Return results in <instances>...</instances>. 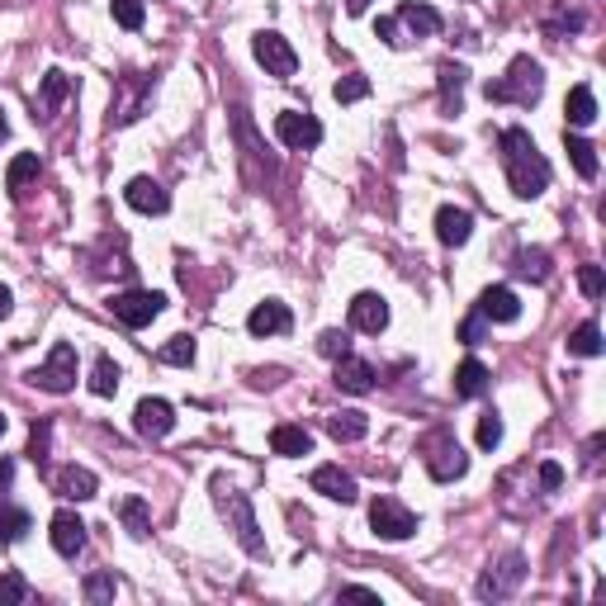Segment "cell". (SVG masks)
<instances>
[{"label":"cell","instance_id":"cell-1","mask_svg":"<svg viewBox=\"0 0 606 606\" xmlns=\"http://www.w3.org/2000/svg\"><path fill=\"white\" fill-rule=\"evenodd\" d=\"M502 171H507V185H512V195L517 199H540L545 190H550V161H545V152L535 147V138L526 133L521 124L502 128Z\"/></svg>","mask_w":606,"mask_h":606},{"label":"cell","instance_id":"cell-2","mask_svg":"<svg viewBox=\"0 0 606 606\" xmlns=\"http://www.w3.org/2000/svg\"><path fill=\"white\" fill-rule=\"evenodd\" d=\"M214 507H218V517L228 521L232 540H237L251 559H266V554H270L266 535H261V521H256V507H251L247 493H237V488H228L223 479H214Z\"/></svg>","mask_w":606,"mask_h":606},{"label":"cell","instance_id":"cell-3","mask_svg":"<svg viewBox=\"0 0 606 606\" xmlns=\"http://www.w3.org/2000/svg\"><path fill=\"white\" fill-rule=\"evenodd\" d=\"M483 95H488V105H521L531 109L540 95H545V67L535 62V57H512V67H507V76H498V81H488L483 86Z\"/></svg>","mask_w":606,"mask_h":606},{"label":"cell","instance_id":"cell-4","mask_svg":"<svg viewBox=\"0 0 606 606\" xmlns=\"http://www.w3.org/2000/svg\"><path fill=\"white\" fill-rule=\"evenodd\" d=\"M422 455H427V474L436 483H455L469 474V455L460 450V441H455L450 431H431Z\"/></svg>","mask_w":606,"mask_h":606},{"label":"cell","instance_id":"cell-5","mask_svg":"<svg viewBox=\"0 0 606 606\" xmlns=\"http://www.w3.org/2000/svg\"><path fill=\"white\" fill-rule=\"evenodd\" d=\"M29 384L43 393H72L76 389V346L72 341H57L53 351H48V360L38 370H29Z\"/></svg>","mask_w":606,"mask_h":606},{"label":"cell","instance_id":"cell-6","mask_svg":"<svg viewBox=\"0 0 606 606\" xmlns=\"http://www.w3.org/2000/svg\"><path fill=\"white\" fill-rule=\"evenodd\" d=\"M161 308H166V294H157V289H128V294H114V299H109V313L124 322L128 332L152 327V322L161 318Z\"/></svg>","mask_w":606,"mask_h":606},{"label":"cell","instance_id":"cell-7","mask_svg":"<svg viewBox=\"0 0 606 606\" xmlns=\"http://www.w3.org/2000/svg\"><path fill=\"white\" fill-rule=\"evenodd\" d=\"M521 583H526V559H521V554H502V559H493V564L483 569L474 592H479V602H507Z\"/></svg>","mask_w":606,"mask_h":606},{"label":"cell","instance_id":"cell-8","mask_svg":"<svg viewBox=\"0 0 606 606\" xmlns=\"http://www.w3.org/2000/svg\"><path fill=\"white\" fill-rule=\"evenodd\" d=\"M147 100H152V76H138V72L119 76V90H114V105H109V124H114V128H124V124H133V119H143Z\"/></svg>","mask_w":606,"mask_h":606},{"label":"cell","instance_id":"cell-9","mask_svg":"<svg viewBox=\"0 0 606 606\" xmlns=\"http://www.w3.org/2000/svg\"><path fill=\"white\" fill-rule=\"evenodd\" d=\"M251 53H256V62L266 67V76H280V81H289V76L299 72V53L289 48L285 34H275V29H261V34L251 38Z\"/></svg>","mask_w":606,"mask_h":606},{"label":"cell","instance_id":"cell-10","mask_svg":"<svg viewBox=\"0 0 606 606\" xmlns=\"http://www.w3.org/2000/svg\"><path fill=\"white\" fill-rule=\"evenodd\" d=\"M370 526L379 540H412L417 535V512H408L398 498H375L370 502Z\"/></svg>","mask_w":606,"mask_h":606},{"label":"cell","instance_id":"cell-11","mask_svg":"<svg viewBox=\"0 0 606 606\" xmlns=\"http://www.w3.org/2000/svg\"><path fill=\"white\" fill-rule=\"evenodd\" d=\"M275 138L289 147V152H313L322 143V124L308 114V109H285L275 114Z\"/></svg>","mask_w":606,"mask_h":606},{"label":"cell","instance_id":"cell-12","mask_svg":"<svg viewBox=\"0 0 606 606\" xmlns=\"http://www.w3.org/2000/svg\"><path fill=\"white\" fill-rule=\"evenodd\" d=\"M346 313H351V327H356V332H365V337H379V332L389 327V299H384V294H375V289L356 294Z\"/></svg>","mask_w":606,"mask_h":606},{"label":"cell","instance_id":"cell-13","mask_svg":"<svg viewBox=\"0 0 606 606\" xmlns=\"http://www.w3.org/2000/svg\"><path fill=\"white\" fill-rule=\"evenodd\" d=\"M133 427H138V436H147V441H161V436H171V427H176V408H171L166 398H143V403L133 408Z\"/></svg>","mask_w":606,"mask_h":606},{"label":"cell","instance_id":"cell-14","mask_svg":"<svg viewBox=\"0 0 606 606\" xmlns=\"http://www.w3.org/2000/svg\"><path fill=\"white\" fill-rule=\"evenodd\" d=\"M398 29H403V38H436L441 34V24H446V19H441V10H436V5H417V0H408V5H398Z\"/></svg>","mask_w":606,"mask_h":606},{"label":"cell","instance_id":"cell-15","mask_svg":"<svg viewBox=\"0 0 606 606\" xmlns=\"http://www.w3.org/2000/svg\"><path fill=\"white\" fill-rule=\"evenodd\" d=\"M289 327H294V313H289L280 299L256 303V308L247 313V332H251V337H285Z\"/></svg>","mask_w":606,"mask_h":606},{"label":"cell","instance_id":"cell-16","mask_svg":"<svg viewBox=\"0 0 606 606\" xmlns=\"http://www.w3.org/2000/svg\"><path fill=\"white\" fill-rule=\"evenodd\" d=\"M313 493H322V498H332V502H356L360 498V488H356V479L341 469V464H318L313 469Z\"/></svg>","mask_w":606,"mask_h":606},{"label":"cell","instance_id":"cell-17","mask_svg":"<svg viewBox=\"0 0 606 606\" xmlns=\"http://www.w3.org/2000/svg\"><path fill=\"white\" fill-rule=\"evenodd\" d=\"M48 535H53V550L62 554V559H76V554L86 550V521L76 517V512H57V517L48 521Z\"/></svg>","mask_w":606,"mask_h":606},{"label":"cell","instance_id":"cell-18","mask_svg":"<svg viewBox=\"0 0 606 606\" xmlns=\"http://www.w3.org/2000/svg\"><path fill=\"white\" fill-rule=\"evenodd\" d=\"M124 199H128V209H138V214H166L171 209V195L161 190V180L152 176H133L124 185Z\"/></svg>","mask_w":606,"mask_h":606},{"label":"cell","instance_id":"cell-19","mask_svg":"<svg viewBox=\"0 0 606 606\" xmlns=\"http://www.w3.org/2000/svg\"><path fill=\"white\" fill-rule=\"evenodd\" d=\"M464 81H469V67L464 62H441L436 67V90H441V114H460L464 109Z\"/></svg>","mask_w":606,"mask_h":606},{"label":"cell","instance_id":"cell-20","mask_svg":"<svg viewBox=\"0 0 606 606\" xmlns=\"http://www.w3.org/2000/svg\"><path fill=\"white\" fill-rule=\"evenodd\" d=\"M53 488H57V498L90 502L95 493H100V479L90 474L86 464H67V469H57V474H53Z\"/></svg>","mask_w":606,"mask_h":606},{"label":"cell","instance_id":"cell-21","mask_svg":"<svg viewBox=\"0 0 606 606\" xmlns=\"http://www.w3.org/2000/svg\"><path fill=\"white\" fill-rule=\"evenodd\" d=\"M332 384H337L341 393H370L375 389V365L346 351V356L337 360V370H332Z\"/></svg>","mask_w":606,"mask_h":606},{"label":"cell","instance_id":"cell-22","mask_svg":"<svg viewBox=\"0 0 606 606\" xmlns=\"http://www.w3.org/2000/svg\"><path fill=\"white\" fill-rule=\"evenodd\" d=\"M479 318L488 322H517L521 318V299H517V289H507V285H488L479 294Z\"/></svg>","mask_w":606,"mask_h":606},{"label":"cell","instance_id":"cell-23","mask_svg":"<svg viewBox=\"0 0 606 606\" xmlns=\"http://www.w3.org/2000/svg\"><path fill=\"white\" fill-rule=\"evenodd\" d=\"M469 232H474V214H469V209H460V204H441V209H436V237H441L446 247H464Z\"/></svg>","mask_w":606,"mask_h":606},{"label":"cell","instance_id":"cell-24","mask_svg":"<svg viewBox=\"0 0 606 606\" xmlns=\"http://www.w3.org/2000/svg\"><path fill=\"white\" fill-rule=\"evenodd\" d=\"M270 450H275L280 460H299V455H313V431L285 422V427L270 431Z\"/></svg>","mask_w":606,"mask_h":606},{"label":"cell","instance_id":"cell-25","mask_svg":"<svg viewBox=\"0 0 606 606\" xmlns=\"http://www.w3.org/2000/svg\"><path fill=\"white\" fill-rule=\"evenodd\" d=\"M327 436H332V441H341V446L365 441V436H370V417H365V412H356V408H341V412H332V417H327Z\"/></svg>","mask_w":606,"mask_h":606},{"label":"cell","instance_id":"cell-26","mask_svg":"<svg viewBox=\"0 0 606 606\" xmlns=\"http://www.w3.org/2000/svg\"><path fill=\"white\" fill-rule=\"evenodd\" d=\"M38 171H43V166H38V152H19V157L10 161V171H5V190H10L15 199H24L29 195V185L38 180Z\"/></svg>","mask_w":606,"mask_h":606},{"label":"cell","instance_id":"cell-27","mask_svg":"<svg viewBox=\"0 0 606 606\" xmlns=\"http://www.w3.org/2000/svg\"><path fill=\"white\" fill-rule=\"evenodd\" d=\"M483 393H488V365L469 356L455 370V398H483Z\"/></svg>","mask_w":606,"mask_h":606},{"label":"cell","instance_id":"cell-28","mask_svg":"<svg viewBox=\"0 0 606 606\" xmlns=\"http://www.w3.org/2000/svg\"><path fill=\"white\" fill-rule=\"evenodd\" d=\"M564 114H569L573 128L597 124V95H592V86H573L569 100H564Z\"/></svg>","mask_w":606,"mask_h":606},{"label":"cell","instance_id":"cell-29","mask_svg":"<svg viewBox=\"0 0 606 606\" xmlns=\"http://www.w3.org/2000/svg\"><path fill=\"white\" fill-rule=\"evenodd\" d=\"M67 95H72V81H67V72H57V67H53V72H43V90H38V109H43V119H48V114H57Z\"/></svg>","mask_w":606,"mask_h":606},{"label":"cell","instance_id":"cell-30","mask_svg":"<svg viewBox=\"0 0 606 606\" xmlns=\"http://www.w3.org/2000/svg\"><path fill=\"white\" fill-rule=\"evenodd\" d=\"M564 147H569L573 171H578L583 180H597V147H592L588 138H578V133H569V128H564Z\"/></svg>","mask_w":606,"mask_h":606},{"label":"cell","instance_id":"cell-31","mask_svg":"<svg viewBox=\"0 0 606 606\" xmlns=\"http://www.w3.org/2000/svg\"><path fill=\"white\" fill-rule=\"evenodd\" d=\"M512 275L545 285V280H550V256H545L540 247H535V251H517V256H512Z\"/></svg>","mask_w":606,"mask_h":606},{"label":"cell","instance_id":"cell-32","mask_svg":"<svg viewBox=\"0 0 606 606\" xmlns=\"http://www.w3.org/2000/svg\"><path fill=\"white\" fill-rule=\"evenodd\" d=\"M569 356H583V360H592V356H602V327L597 322H578L569 332Z\"/></svg>","mask_w":606,"mask_h":606},{"label":"cell","instance_id":"cell-33","mask_svg":"<svg viewBox=\"0 0 606 606\" xmlns=\"http://www.w3.org/2000/svg\"><path fill=\"white\" fill-rule=\"evenodd\" d=\"M119 517H124L133 540H147V531H152V507H147L143 498H124L119 502Z\"/></svg>","mask_w":606,"mask_h":606},{"label":"cell","instance_id":"cell-34","mask_svg":"<svg viewBox=\"0 0 606 606\" xmlns=\"http://www.w3.org/2000/svg\"><path fill=\"white\" fill-rule=\"evenodd\" d=\"M119 365L109 356H95V365H90V393H100V398H114L119 393Z\"/></svg>","mask_w":606,"mask_h":606},{"label":"cell","instance_id":"cell-35","mask_svg":"<svg viewBox=\"0 0 606 606\" xmlns=\"http://www.w3.org/2000/svg\"><path fill=\"white\" fill-rule=\"evenodd\" d=\"M365 95H370V76H360V72L341 76L337 86H332V100H337V105H356V100H365Z\"/></svg>","mask_w":606,"mask_h":606},{"label":"cell","instance_id":"cell-36","mask_svg":"<svg viewBox=\"0 0 606 606\" xmlns=\"http://www.w3.org/2000/svg\"><path fill=\"white\" fill-rule=\"evenodd\" d=\"M161 365H195V337H171L161 346Z\"/></svg>","mask_w":606,"mask_h":606},{"label":"cell","instance_id":"cell-37","mask_svg":"<svg viewBox=\"0 0 606 606\" xmlns=\"http://www.w3.org/2000/svg\"><path fill=\"white\" fill-rule=\"evenodd\" d=\"M109 10H114V24L119 29H143V19H147L143 0H109Z\"/></svg>","mask_w":606,"mask_h":606},{"label":"cell","instance_id":"cell-38","mask_svg":"<svg viewBox=\"0 0 606 606\" xmlns=\"http://www.w3.org/2000/svg\"><path fill=\"white\" fill-rule=\"evenodd\" d=\"M502 446V412L488 408L479 417V450H498Z\"/></svg>","mask_w":606,"mask_h":606},{"label":"cell","instance_id":"cell-39","mask_svg":"<svg viewBox=\"0 0 606 606\" xmlns=\"http://www.w3.org/2000/svg\"><path fill=\"white\" fill-rule=\"evenodd\" d=\"M588 19H583V10H554L550 19H545V34L559 38V34H569V29H583Z\"/></svg>","mask_w":606,"mask_h":606},{"label":"cell","instance_id":"cell-40","mask_svg":"<svg viewBox=\"0 0 606 606\" xmlns=\"http://www.w3.org/2000/svg\"><path fill=\"white\" fill-rule=\"evenodd\" d=\"M24 597H29V583H24L19 573H10V569L0 573V606H19Z\"/></svg>","mask_w":606,"mask_h":606},{"label":"cell","instance_id":"cell-41","mask_svg":"<svg viewBox=\"0 0 606 606\" xmlns=\"http://www.w3.org/2000/svg\"><path fill=\"white\" fill-rule=\"evenodd\" d=\"M81 592H86V602H109L114 597V573H90Z\"/></svg>","mask_w":606,"mask_h":606},{"label":"cell","instance_id":"cell-42","mask_svg":"<svg viewBox=\"0 0 606 606\" xmlns=\"http://www.w3.org/2000/svg\"><path fill=\"white\" fill-rule=\"evenodd\" d=\"M318 351H322V356H327V360H341V356H346V351H351V337L332 327V332H322V337H318Z\"/></svg>","mask_w":606,"mask_h":606},{"label":"cell","instance_id":"cell-43","mask_svg":"<svg viewBox=\"0 0 606 606\" xmlns=\"http://www.w3.org/2000/svg\"><path fill=\"white\" fill-rule=\"evenodd\" d=\"M578 289H583L588 299H602V294H606V275H602V266H583V270H578Z\"/></svg>","mask_w":606,"mask_h":606},{"label":"cell","instance_id":"cell-44","mask_svg":"<svg viewBox=\"0 0 606 606\" xmlns=\"http://www.w3.org/2000/svg\"><path fill=\"white\" fill-rule=\"evenodd\" d=\"M483 337H488V318H479V313H469V318L460 322V341H464V346H479Z\"/></svg>","mask_w":606,"mask_h":606},{"label":"cell","instance_id":"cell-45","mask_svg":"<svg viewBox=\"0 0 606 606\" xmlns=\"http://www.w3.org/2000/svg\"><path fill=\"white\" fill-rule=\"evenodd\" d=\"M375 34L384 38L389 48H408V38H403V29H398V19H393V15H384V19H379V24H375Z\"/></svg>","mask_w":606,"mask_h":606},{"label":"cell","instance_id":"cell-46","mask_svg":"<svg viewBox=\"0 0 606 606\" xmlns=\"http://www.w3.org/2000/svg\"><path fill=\"white\" fill-rule=\"evenodd\" d=\"M559 483H564V469L554 460H545L540 464V488H545V493H559Z\"/></svg>","mask_w":606,"mask_h":606},{"label":"cell","instance_id":"cell-47","mask_svg":"<svg viewBox=\"0 0 606 606\" xmlns=\"http://www.w3.org/2000/svg\"><path fill=\"white\" fill-rule=\"evenodd\" d=\"M48 431H53L48 422H38V427H34V441H29V455H34V460H43V455H48Z\"/></svg>","mask_w":606,"mask_h":606},{"label":"cell","instance_id":"cell-48","mask_svg":"<svg viewBox=\"0 0 606 606\" xmlns=\"http://www.w3.org/2000/svg\"><path fill=\"white\" fill-rule=\"evenodd\" d=\"M341 597H346V602H379V592H375V588H360V583L341 588Z\"/></svg>","mask_w":606,"mask_h":606},{"label":"cell","instance_id":"cell-49","mask_svg":"<svg viewBox=\"0 0 606 606\" xmlns=\"http://www.w3.org/2000/svg\"><path fill=\"white\" fill-rule=\"evenodd\" d=\"M280 375H285V370H256L251 384H256V389H266V384H280Z\"/></svg>","mask_w":606,"mask_h":606},{"label":"cell","instance_id":"cell-50","mask_svg":"<svg viewBox=\"0 0 606 606\" xmlns=\"http://www.w3.org/2000/svg\"><path fill=\"white\" fill-rule=\"evenodd\" d=\"M10 308H15V294H10V285H0V322L10 318Z\"/></svg>","mask_w":606,"mask_h":606},{"label":"cell","instance_id":"cell-51","mask_svg":"<svg viewBox=\"0 0 606 606\" xmlns=\"http://www.w3.org/2000/svg\"><path fill=\"white\" fill-rule=\"evenodd\" d=\"M370 5H375V0H346V15H365Z\"/></svg>","mask_w":606,"mask_h":606},{"label":"cell","instance_id":"cell-52","mask_svg":"<svg viewBox=\"0 0 606 606\" xmlns=\"http://www.w3.org/2000/svg\"><path fill=\"white\" fill-rule=\"evenodd\" d=\"M10 479H15V464L0 460V488H10Z\"/></svg>","mask_w":606,"mask_h":606},{"label":"cell","instance_id":"cell-53","mask_svg":"<svg viewBox=\"0 0 606 606\" xmlns=\"http://www.w3.org/2000/svg\"><path fill=\"white\" fill-rule=\"evenodd\" d=\"M10 138V119H5V109H0V143Z\"/></svg>","mask_w":606,"mask_h":606},{"label":"cell","instance_id":"cell-54","mask_svg":"<svg viewBox=\"0 0 606 606\" xmlns=\"http://www.w3.org/2000/svg\"><path fill=\"white\" fill-rule=\"evenodd\" d=\"M5 427H10V422H5V412H0V436H5Z\"/></svg>","mask_w":606,"mask_h":606}]
</instances>
